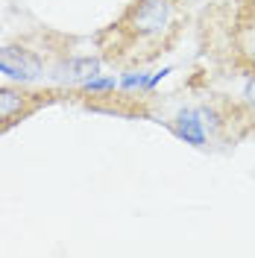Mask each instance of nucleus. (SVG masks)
<instances>
[{
	"mask_svg": "<svg viewBox=\"0 0 255 258\" xmlns=\"http://www.w3.org/2000/svg\"><path fill=\"white\" fill-rule=\"evenodd\" d=\"M232 68L243 77L255 74V0H238L229 24Z\"/></svg>",
	"mask_w": 255,
	"mask_h": 258,
	"instance_id": "4",
	"label": "nucleus"
},
{
	"mask_svg": "<svg viewBox=\"0 0 255 258\" xmlns=\"http://www.w3.org/2000/svg\"><path fill=\"white\" fill-rule=\"evenodd\" d=\"M74 38L53 30H35L18 35L15 41L0 44V74L15 82H35L44 77H59L62 62L71 56Z\"/></svg>",
	"mask_w": 255,
	"mask_h": 258,
	"instance_id": "2",
	"label": "nucleus"
},
{
	"mask_svg": "<svg viewBox=\"0 0 255 258\" xmlns=\"http://www.w3.org/2000/svg\"><path fill=\"white\" fill-rule=\"evenodd\" d=\"M120 82L114 80V77H91V80H85V82H80V91L82 94H103V91H114Z\"/></svg>",
	"mask_w": 255,
	"mask_h": 258,
	"instance_id": "6",
	"label": "nucleus"
},
{
	"mask_svg": "<svg viewBox=\"0 0 255 258\" xmlns=\"http://www.w3.org/2000/svg\"><path fill=\"white\" fill-rule=\"evenodd\" d=\"M243 106L255 114V74H246V82H243Z\"/></svg>",
	"mask_w": 255,
	"mask_h": 258,
	"instance_id": "8",
	"label": "nucleus"
},
{
	"mask_svg": "<svg viewBox=\"0 0 255 258\" xmlns=\"http://www.w3.org/2000/svg\"><path fill=\"white\" fill-rule=\"evenodd\" d=\"M147 77H144V74H126V77H123V80H120V88H123V91H135V88H138V91H147Z\"/></svg>",
	"mask_w": 255,
	"mask_h": 258,
	"instance_id": "7",
	"label": "nucleus"
},
{
	"mask_svg": "<svg viewBox=\"0 0 255 258\" xmlns=\"http://www.w3.org/2000/svg\"><path fill=\"white\" fill-rule=\"evenodd\" d=\"M173 132L185 141V144H194V147H203L208 141L206 126H203V120H200L197 109H182V112L176 114Z\"/></svg>",
	"mask_w": 255,
	"mask_h": 258,
	"instance_id": "5",
	"label": "nucleus"
},
{
	"mask_svg": "<svg viewBox=\"0 0 255 258\" xmlns=\"http://www.w3.org/2000/svg\"><path fill=\"white\" fill-rule=\"evenodd\" d=\"M71 97V88L62 85H47V88H32L30 82H6L0 85V135L12 132L32 114H38L44 106L59 103Z\"/></svg>",
	"mask_w": 255,
	"mask_h": 258,
	"instance_id": "3",
	"label": "nucleus"
},
{
	"mask_svg": "<svg viewBox=\"0 0 255 258\" xmlns=\"http://www.w3.org/2000/svg\"><path fill=\"white\" fill-rule=\"evenodd\" d=\"M188 24L182 0H132L109 27L94 35L100 59L120 71H135L170 53Z\"/></svg>",
	"mask_w": 255,
	"mask_h": 258,
	"instance_id": "1",
	"label": "nucleus"
}]
</instances>
